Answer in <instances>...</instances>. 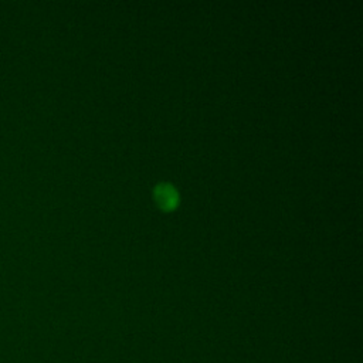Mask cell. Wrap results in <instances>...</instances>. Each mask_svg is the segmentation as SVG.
<instances>
[{"mask_svg":"<svg viewBox=\"0 0 363 363\" xmlns=\"http://www.w3.org/2000/svg\"><path fill=\"white\" fill-rule=\"evenodd\" d=\"M155 196L157 203L163 208H173L177 204V199H179L176 189L167 183L157 184L155 189Z\"/></svg>","mask_w":363,"mask_h":363,"instance_id":"obj_1","label":"cell"}]
</instances>
